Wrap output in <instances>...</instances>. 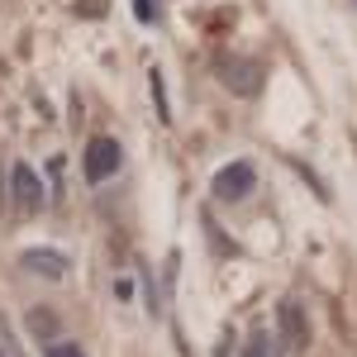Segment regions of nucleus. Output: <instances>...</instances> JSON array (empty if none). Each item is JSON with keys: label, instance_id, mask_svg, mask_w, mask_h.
<instances>
[{"label": "nucleus", "instance_id": "obj_1", "mask_svg": "<svg viewBox=\"0 0 357 357\" xmlns=\"http://www.w3.org/2000/svg\"><path fill=\"white\" fill-rule=\"evenodd\" d=\"M119 158H124V153H119V143H114V138H91V143H86V153H82V167H86V181H91V186H100V181H110L114 172H119Z\"/></svg>", "mask_w": 357, "mask_h": 357}, {"label": "nucleus", "instance_id": "obj_2", "mask_svg": "<svg viewBox=\"0 0 357 357\" xmlns=\"http://www.w3.org/2000/svg\"><path fill=\"white\" fill-rule=\"evenodd\" d=\"M252 186H257L252 162H229L215 176V200H243V195H252Z\"/></svg>", "mask_w": 357, "mask_h": 357}, {"label": "nucleus", "instance_id": "obj_3", "mask_svg": "<svg viewBox=\"0 0 357 357\" xmlns=\"http://www.w3.org/2000/svg\"><path fill=\"white\" fill-rule=\"evenodd\" d=\"M15 200H20V210H43V181L33 176V167L15 162Z\"/></svg>", "mask_w": 357, "mask_h": 357}, {"label": "nucleus", "instance_id": "obj_4", "mask_svg": "<svg viewBox=\"0 0 357 357\" xmlns=\"http://www.w3.org/2000/svg\"><path fill=\"white\" fill-rule=\"evenodd\" d=\"M20 262H24V272L48 276V281H62V276H67V257H62V252H43V248H33V252H24Z\"/></svg>", "mask_w": 357, "mask_h": 357}, {"label": "nucleus", "instance_id": "obj_5", "mask_svg": "<svg viewBox=\"0 0 357 357\" xmlns=\"http://www.w3.org/2000/svg\"><path fill=\"white\" fill-rule=\"evenodd\" d=\"M224 86L238 91V96H252L257 91V67L252 62H224Z\"/></svg>", "mask_w": 357, "mask_h": 357}, {"label": "nucleus", "instance_id": "obj_6", "mask_svg": "<svg viewBox=\"0 0 357 357\" xmlns=\"http://www.w3.org/2000/svg\"><path fill=\"white\" fill-rule=\"evenodd\" d=\"M281 329H286V348H305V319H301V305L296 301L281 305Z\"/></svg>", "mask_w": 357, "mask_h": 357}, {"label": "nucleus", "instance_id": "obj_7", "mask_svg": "<svg viewBox=\"0 0 357 357\" xmlns=\"http://www.w3.org/2000/svg\"><path fill=\"white\" fill-rule=\"evenodd\" d=\"M243 357H281V338H276L272 329H257L252 338H248Z\"/></svg>", "mask_w": 357, "mask_h": 357}, {"label": "nucleus", "instance_id": "obj_8", "mask_svg": "<svg viewBox=\"0 0 357 357\" xmlns=\"http://www.w3.org/2000/svg\"><path fill=\"white\" fill-rule=\"evenodd\" d=\"M0 357H24V348H20V338H15V329H10L5 314H0Z\"/></svg>", "mask_w": 357, "mask_h": 357}, {"label": "nucleus", "instance_id": "obj_9", "mask_svg": "<svg viewBox=\"0 0 357 357\" xmlns=\"http://www.w3.org/2000/svg\"><path fill=\"white\" fill-rule=\"evenodd\" d=\"M48 357H86V353H82V343H67V338H62V343L48 348Z\"/></svg>", "mask_w": 357, "mask_h": 357}, {"label": "nucleus", "instance_id": "obj_10", "mask_svg": "<svg viewBox=\"0 0 357 357\" xmlns=\"http://www.w3.org/2000/svg\"><path fill=\"white\" fill-rule=\"evenodd\" d=\"M29 324H33V333H53V314L33 310V314H29Z\"/></svg>", "mask_w": 357, "mask_h": 357}, {"label": "nucleus", "instance_id": "obj_11", "mask_svg": "<svg viewBox=\"0 0 357 357\" xmlns=\"http://www.w3.org/2000/svg\"><path fill=\"white\" fill-rule=\"evenodd\" d=\"M134 10H138V20H143V24L153 20V5H148V0H134Z\"/></svg>", "mask_w": 357, "mask_h": 357}]
</instances>
